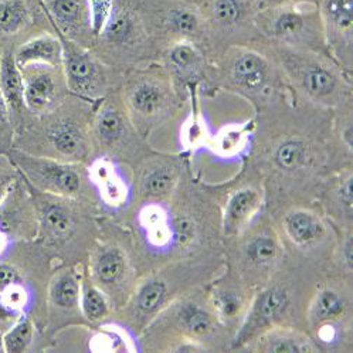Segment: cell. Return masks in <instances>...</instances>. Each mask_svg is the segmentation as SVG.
<instances>
[{"instance_id": "cell-42", "label": "cell", "mask_w": 353, "mask_h": 353, "mask_svg": "<svg viewBox=\"0 0 353 353\" xmlns=\"http://www.w3.org/2000/svg\"><path fill=\"white\" fill-rule=\"evenodd\" d=\"M88 5L91 14V26L94 36L97 39V36L104 29L105 23L108 21L112 13L114 0H88Z\"/></svg>"}, {"instance_id": "cell-34", "label": "cell", "mask_w": 353, "mask_h": 353, "mask_svg": "<svg viewBox=\"0 0 353 353\" xmlns=\"http://www.w3.org/2000/svg\"><path fill=\"white\" fill-rule=\"evenodd\" d=\"M256 131V121H245L243 123H229L214 137H210L208 148L212 152L223 159H233L241 157L250 146L251 137Z\"/></svg>"}, {"instance_id": "cell-18", "label": "cell", "mask_w": 353, "mask_h": 353, "mask_svg": "<svg viewBox=\"0 0 353 353\" xmlns=\"http://www.w3.org/2000/svg\"><path fill=\"white\" fill-rule=\"evenodd\" d=\"M88 179L97 205L110 214L127 212L134 205L132 173L125 165L98 157L88 165Z\"/></svg>"}, {"instance_id": "cell-36", "label": "cell", "mask_w": 353, "mask_h": 353, "mask_svg": "<svg viewBox=\"0 0 353 353\" xmlns=\"http://www.w3.org/2000/svg\"><path fill=\"white\" fill-rule=\"evenodd\" d=\"M80 308L88 327H91V330L110 321L115 312L110 298L91 280L85 264L81 279Z\"/></svg>"}, {"instance_id": "cell-20", "label": "cell", "mask_w": 353, "mask_h": 353, "mask_svg": "<svg viewBox=\"0 0 353 353\" xmlns=\"http://www.w3.org/2000/svg\"><path fill=\"white\" fill-rule=\"evenodd\" d=\"M44 32H56L40 5L32 0H0V53Z\"/></svg>"}, {"instance_id": "cell-28", "label": "cell", "mask_w": 353, "mask_h": 353, "mask_svg": "<svg viewBox=\"0 0 353 353\" xmlns=\"http://www.w3.org/2000/svg\"><path fill=\"white\" fill-rule=\"evenodd\" d=\"M263 193L254 186H243L229 194L223 210V233L225 237H236L260 214Z\"/></svg>"}, {"instance_id": "cell-12", "label": "cell", "mask_w": 353, "mask_h": 353, "mask_svg": "<svg viewBox=\"0 0 353 353\" xmlns=\"http://www.w3.org/2000/svg\"><path fill=\"white\" fill-rule=\"evenodd\" d=\"M138 12L161 53L183 40L196 43L206 52L205 21L192 0H141Z\"/></svg>"}, {"instance_id": "cell-38", "label": "cell", "mask_w": 353, "mask_h": 353, "mask_svg": "<svg viewBox=\"0 0 353 353\" xmlns=\"http://www.w3.org/2000/svg\"><path fill=\"white\" fill-rule=\"evenodd\" d=\"M346 310L347 304L343 295L335 288L323 287L314 295L307 312V319L312 330H316L319 326L335 323L346 314Z\"/></svg>"}, {"instance_id": "cell-7", "label": "cell", "mask_w": 353, "mask_h": 353, "mask_svg": "<svg viewBox=\"0 0 353 353\" xmlns=\"http://www.w3.org/2000/svg\"><path fill=\"white\" fill-rule=\"evenodd\" d=\"M91 50L99 60L119 71L155 63L161 57V50L150 39L138 5L131 0H114L112 13Z\"/></svg>"}, {"instance_id": "cell-1", "label": "cell", "mask_w": 353, "mask_h": 353, "mask_svg": "<svg viewBox=\"0 0 353 353\" xmlns=\"http://www.w3.org/2000/svg\"><path fill=\"white\" fill-rule=\"evenodd\" d=\"M97 104L70 95L57 108L32 115L16 131L13 149L88 165L92 161L91 123Z\"/></svg>"}, {"instance_id": "cell-32", "label": "cell", "mask_w": 353, "mask_h": 353, "mask_svg": "<svg viewBox=\"0 0 353 353\" xmlns=\"http://www.w3.org/2000/svg\"><path fill=\"white\" fill-rule=\"evenodd\" d=\"M14 61L19 68L29 64L63 67L61 40L56 32H44L33 36L14 50Z\"/></svg>"}, {"instance_id": "cell-29", "label": "cell", "mask_w": 353, "mask_h": 353, "mask_svg": "<svg viewBox=\"0 0 353 353\" xmlns=\"http://www.w3.org/2000/svg\"><path fill=\"white\" fill-rule=\"evenodd\" d=\"M0 94L8 105L14 131H17L33 114L24 101L23 79L14 61V50H3L0 56Z\"/></svg>"}, {"instance_id": "cell-39", "label": "cell", "mask_w": 353, "mask_h": 353, "mask_svg": "<svg viewBox=\"0 0 353 353\" xmlns=\"http://www.w3.org/2000/svg\"><path fill=\"white\" fill-rule=\"evenodd\" d=\"M5 353H23L40 350V334L32 316L23 315L12 327L3 334Z\"/></svg>"}, {"instance_id": "cell-23", "label": "cell", "mask_w": 353, "mask_h": 353, "mask_svg": "<svg viewBox=\"0 0 353 353\" xmlns=\"http://www.w3.org/2000/svg\"><path fill=\"white\" fill-rule=\"evenodd\" d=\"M327 52L352 75L353 65V0H318Z\"/></svg>"}, {"instance_id": "cell-8", "label": "cell", "mask_w": 353, "mask_h": 353, "mask_svg": "<svg viewBox=\"0 0 353 353\" xmlns=\"http://www.w3.org/2000/svg\"><path fill=\"white\" fill-rule=\"evenodd\" d=\"M92 159L103 157L135 169L157 150L134 127L128 117L119 88L97 104L91 123Z\"/></svg>"}, {"instance_id": "cell-16", "label": "cell", "mask_w": 353, "mask_h": 353, "mask_svg": "<svg viewBox=\"0 0 353 353\" xmlns=\"http://www.w3.org/2000/svg\"><path fill=\"white\" fill-rule=\"evenodd\" d=\"M185 159L182 155L154 152L132 169L134 203L162 201L168 203L178 188Z\"/></svg>"}, {"instance_id": "cell-24", "label": "cell", "mask_w": 353, "mask_h": 353, "mask_svg": "<svg viewBox=\"0 0 353 353\" xmlns=\"http://www.w3.org/2000/svg\"><path fill=\"white\" fill-rule=\"evenodd\" d=\"M19 70L23 79L24 101L33 115H41L57 108L71 95L63 67L29 64Z\"/></svg>"}, {"instance_id": "cell-17", "label": "cell", "mask_w": 353, "mask_h": 353, "mask_svg": "<svg viewBox=\"0 0 353 353\" xmlns=\"http://www.w3.org/2000/svg\"><path fill=\"white\" fill-rule=\"evenodd\" d=\"M132 213V229L135 234L134 248L139 247L135 253L137 265L138 257L165 256L176 247V234L173 225V213L168 203L162 201H141L135 203Z\"/></svg>"}, {"instance_id": "cell-33", "label": "cell", "mask_w": 353, "mask_h": 353, "mask_svg": "<svg viewBox=\"0 0 353 353\" xmlns=\"http://www.w3.org/2000/svg\"><path fill=\"white\" fill-rule=\"evenodd\" d=\"M285 237L296 247H312L326 236L325 221L314 212L307 209H292L283 219Z\"/></svg>"}, {"instance_id": "cell-44", "label": "cell", "mask_w": 353, "mask_h": 353, "mask_svg": "<svg viewBox=\"0 0 353 353\" xmlns=\"http://www.w3.org/2000/svg\"><path fill=\"white\" fill-rule=\"evenodd\" d=\"M20 173L10 165L8 168H0V203L6 197V194L10 192L13 185L17 182Z\"/></svg>"}, {"instance_id": "cell-9", "label": "cell", "mask_w": 353, "mask_h": 353, "mask_svg": "<svg viewBox=\"0 0 353 353\" xmlns=\"http://www.w3.org/2000/svg\"><path fill=\"white\" fill-rule=\"evenodd\" d=\"M254 28L259 37L268 43L331 56L316 3L259 9Z\"/></svg>"}, {"instance_id": "cell-40", "label": "cell", "mask_w": 353, "mask_h": 353, "mask_svg": "<svg viewBox=\"0 0 353 353\" xmlns=\"http://www.w3.org/2000/svg\"><path fill=\"white\" fill-rule=\"evenodd\" d=\"M197 92L199 91H194L189 98L193 108H192V112L182 128V143L186 148V150H189V152H193V150H196L201 146H208V142L210 139L205 119H203V117H201L200 108L197 104L199 103Z\"/></svg>"}, {"instance_id": "cell-51", "label": "cell", "mask_w": 353, "mask_h": 353, "mask_svg": "<svg viewBox=\"0 0 353 353\" xmlns=\"http://www.w3.org/2000/svg\"><path fill=\"white\" fill-rule=\"evenodd\" d=\"M131 2H134V3H137V5H138V3L141 2V0H131Z\"/></svg>"}, {"instance_id": "cell-22", "label": "cell", "mask_w": 353, "mask_h": 353, "mask_svg": "<svg viewBox=\"0 0 353 353\" xmlns=\"http://www.w3.org/2000/svg\"><path fill=\"white\" fill-rule=\"evenodd\" d=\"M290 305L291 294L287 287L274 284L264 288L248 305V310L233 339L232 347H243L260 334L275 326L276 322H280L281 318L285 316Z\"/></svg>"}, {"instance_id": "cell-46", "label": "cell", "mask_w": 353, "mask_h": 353, "mask_svg": "<svg viewBox=\"0 0 353 353\" xmlns=\"http://www.w3.org/2000/svg\"><path fill=\"white\" fill-rule=\"evenodd\" d=\"M341 265L349 274L352 271V236L347 234L341 245Z\"/></svg>"}, {"instance_id": "cell-47", "label": "cell", "mask_w": 353, "mask_h": 353, "mask_svg": "<svg viewBox=\"0 0 353 353\" xmlns=\"http://www.w3.org/2000/svg\"><path fill=\"white\" fill-rule=\"evenodd\" d=\"M318 0H259L260 9L264 8H275L285 5H301V3H316Z\"/></svg>"}, {"instance_id": "cell-2", "label": "cell", "mask_w": 353, "mask_h": 353, "mask_svg": "<svg viewBox=\"0 0 353 353\" xmlns=\"http://www.w3.org/2000/svg\"><path fill=\"white\" fill-rule=\"evenodd\" d=\"M23 178V176H21ZM24 181V178H23ZM26 183L36 208V243L60 264H83L99 234L97 205L40 192Z\"/></svg>"}, {"instance_id": "cell-48", "label": "cell", "mask_w": 353, "mask_h": 353, "mask_svg": "<svg viewBox=\"0 0 353 353\" xmlns=\"http://www.w3.org/2000/svg\"><path fill=\"white\" fill-rule=\"evenodd\" d=\"M12 245H13V241L2 230H0V259L9 253Z\"/></svg>"}, {"instance_id": "cell-6", "label": "cell", "mask_w": 353, "mask_h": 353, "mask_svg": "<svg viewBox=\"0 0 353 353\" xmlns=\"http://www.w3.org/2000/svg\"><path fill=\"white\" fill-rule=\"evenodd\" d=\"M85 267L91 280L110 298L114 311L128 301L141 276L132 239L112 221L99 223Z\"/></svg>"}, {"instance_id": "cell-15", "label": "cell", "mask_w": 353, "mask_h": 353, "mask_svg": "<svg viewBox=\"0 0 353 353\" xmlns=\"http://www.w3.org/2000/svg\"><path fill=\"white\" fill-rule=\"evenodd\" d=\"M84 264H59L53 268L46 291L44 342L68 326H87L81 314L80 295Z\"/></svg>"}, {"instance_id": "cell-37", "label": "cell", "mask_w": 353, "mask_h": 353, "mask_svg": "<svg viewBox=\"0 0 353 353\" xmlns=\"http://www.w3.org/2000/svg\"><path fill=\"white\" fill-rule=\"evenodd\" d=\"M94 330L88 343L92 352H141L139 339L114 319L98 325Z\"/></svg>"}, {"instance_id": "cell-50", "label": "cell", "mask_w": 353, "mask_h": 353, "mask_svg": "<svg viewBox=\"0 0 353 353\" xmlns=\"http://www.w3.org/2000/svg\"><path fill=\"white\" fill-rule=\"evenodd\" d=\"M32 2H33V3H36V5H40L41 0H32Z\"/></svg>"}, {"instance_id": "cell-27", "label": "cell", "mask_w": 353, "mask_h": 353, "mask_svg": "<svg viewBox=\"0 0 353 353\" xmlns=\"http://www.w3.org/2000/svg\"><path fill=\"white\" fill-rule=\"evenodd\" d=\"M217 323L220 322L213 314L210 305L205 307L194 299L183 302L181 299L178 304H170L149 323V326H173L179 334L185 335V339L199 342L200 339L210 338L216 332Z\"/></svg>"}, {"instance_id": "cell-10", "label": "cell", "mask_w": 353, "mask_h": 353, "mask_svg": "<svg viewBox=\"0 0 353 353\" xmlns=\"http://www.w3.org/2000/svg\"><path fill=\"white\" fill-rule=\"evenodd\" d=\"M5 158L34 189L54 196L87 200L97 205L87 165L36 157L13 148Z\"/></svg>"}, {"instance_id": "cell-13", "label": "cell", "mask_w": 353, "mask_h": 353, "mask_svg": "<svg viewBox=\"0 0 353 353\" xmlns=\"http://www.w3.org/2000/svg\"><path fill=\"white\" fill-rule=\"evenodd\" d=\"M57 36L63 46V72L71 95L97 104L119 88L123 71L99 60L91 48Z\"/></svg>"}, {"instance_id": "cell-26", "label": "cell", "mask_w": 353, "mask_h": 353, "mask_svg": "<svg viewBox=\"0 0 353 353\" xmlns=\"http://www.w3.org/2000/svg\"><path fill=\"white\" fill-rule=\"evenodd\" d=\"M40 6L57 34L83 47L92 48L95 36L91 26L88 0H41Z\"/></svg>"}, {"instance_id": "cell-35", "label": "cell", "mask_w": 353, "mask_h": 353, "mask_svg": "<svg viewBox=\"0 0 353 353\" xmlns=\"http://www.w3.org/2000/svg\"><path fill=\"white\" fill-rule=\"evenodd\" d=\"M256 349L267 353H304L316 352L318 345L305 334L291 327L272 326L257 336Z\"/></svg>"}, {"instance_id": "cell-4", "label": "cell", "mask_w": 353, "mask_h": 353, "mask_svg": "<svg viewBox=\"0 0 353 353\" xmlns=\"http://www.w3.org/2000/svg\"><path fill=\"white\" fill-rule=\"evenodd\" d=\"M206 83L248 99L257 110L292 92L279 65L251 44L225 47L210 61Z\"/></svg>"}, {"instance_id": "cell-5", "label": "cell", "mask_w": 353, "mask_h": 353, "mask_svg": "<svg viewBox=\"0 0 353 353\" xmlns=\"http://www.w3.org/2000/svg\"><path fill=\"white\" fill-rule=\"evenodd\" d=\"M119 95L134 127L145 139L173 121L188 103L159 61L123 71Z\"/></svg>"}, {"instance_id": "cell-45", "label": "cell", "mask_w": 353, "mask_h": 353, "mask_svg": "<svg viewBox=\"0 0 353 353\" xmlns=\"http://www.w3.org/2000/svg\"><path fill=\"white\" fill-rule=\"evenodd\" d=\"M23 315L19 314L17 311L12 310L10 307H8L3 299L0 298V334L8 332L10 327L21 318Z\"/></svg>"}, {"instance_id": "cell-31", "label": "cell", "mask_w": 353, "mask_h": 353, "mask_svg": "<svg viewBox=\"0 0 353 353\" xmlns=\"http://www.w3.org/2000/svg\"><path fill=\"white\" fill-rule=\"evenodd\" d=\"M209 305L220 323L232 326L239 322L241 323L250 304L243 287L227 280L213 285Z\"/></svg>"}, {"instance_id": "cell-19", "label": "cell", "mask_w": 353, "mask_h": 353, "mask_svg": "<svg viewBox=\"0 0 353 353\" xmlns=\"http://www.w3.org/2000/svg\"><path fill=\"white\" fill-rule=\"evenodd\" d=\"M159 63L165 67L178 92L189 101L194 91L208 81L210 59L192 41H176L162 50Z\"/></svg>"}, {"instance_id": "cell-3", "label": "cell", "mask_w": 353, "mask_h": 353, "mask_svg": "<svg viewBox=\"0 0 353 353\" xmlns=\"http://www.w3.org/2000/svg\"><path fill=\"white\" fill-rule=\"evenodd\" d=\"M250 44L279 65L298 99L330 111L352 105V75L331 56L272 44L260 37Z\"/></svg>"}, {"instance_id": "cell-11", "label": "cell", "mask_w": 353, "mask_h": 353, "mask_svg": "<svg viewBox=\"0 0 353 353\" xmlns=\"http://www.w3.org/2000/svg\"><path fill=\"white\" fill-rule=\"evenodd\" d=\"M206 29V52L210 61L225 47L253 43L259 34L254 17L259 0H192Z\"/></svg>"}, {"instance_id": "cell-21", "label": "cell", "mask_w": 353, "mask_h": 353, "mask_svg": "<svg viewBox=\"0 0 353 353\" xmlns=\"http://www.w3.org/2000/svg\"><path fill=\"white\" fill-rule=\"evenodd\" d=\"M270 165L284 174H299L311 170L325 158L321 139L299 131H288L274 138L267 149Z\"/></svg>"}, {"instance_id": "cell-41", "label": "cell", "mask_w": 353, "mask_h": 353, "mask_svg": "<svg viewBox=\"0 0 353 353\" xmlns=\"http://www.w3.org/2000/svg\"><path fill=\"white\" fill-rule=\"evenodd\" d=\"M14 127L5 99L0 94V157H6L14 142Z\"/></svg>"}, {"instance_id": "cell-25", "label": "cell", "mask_w": 353, "mask_h": 353, "mask_svg": "<svg viewBox=\"0 0 353 353\" xmlns=\"http://www.w3.org/2000/svg\"><path fill=\"white\" fill-rule=\"evenodd\" d=\"M0 230L13 243L34 241L39 223L33 197L21 174L0 203Z\"/></svg>"}, {"instance_id": "cell-43", "label": "cell", "mask_w": 353, "mask_h": 353, "mask_svg": "<svg viewBox=\"0 0 353 353\" xmlns=\"http://www.w3.org/2000/svg\"><path fill=\"white\" fill-rule=\"evenodd\" d=\"M335 197L336 203L342 213L347 219H350L352 214V173L345 172L343 176H341L339 185L335 189Z\"/></svg>"}, {"instance_id": "cell-30", "label": "cell", "mask_w": 353, "mask_h": 353, "mask_svg": "<svg viewBox=\"0 0 353 353\" xmlns=\"http://www.w3.org/2000/svg\"><path fill=\"white\" fill-rule=\"evenodd\" d=\"M283 257L281 243L271 232H257L241 247V260L245 271L268 272Z\"/></svg>"}, {"instance_id": "cell-14", "label": "cell", "mask_w": 353, "mask_h": 353, "mask_svg": "<svg viewBox=\"0 0 353 353\" xmlns=\"http://www.w3.org/2000/svg\"><path fill=\"white\" fill-rule=\"evenodd\" d=\"M176 292L178 280L173 268L141 275L128 301L112 318L139 339L149 323L172 304Z\"/></svg>"}, {"instance_id": "cell-49", "label": "cell", "mask_w": 353, "mask_h": 353, "mask_svg": "<svg viewBox=\"0 0 353 353\" xmlns=\"http://www.w3.org/2000/svg\"><path fill=\"white\" fill-rule=\"evenodd\" d=\"M2 336H3V335L0 334V352L5 353V350H3V338H2Z\"/></svg>"}, {"instance_id": "cell-52", "label": "cell", "mask_w": 353, "mask_h": 353, "mask_svg": "<svg viewBox=\"0 0 353 353\" xmlns=\"http://www.w3.org/2000/svg\"><path fill=\"white\" fill-rule=\"evenodd\" d=\"M0 56H2V53H0Z\"/></svg>"}]
</instances>
